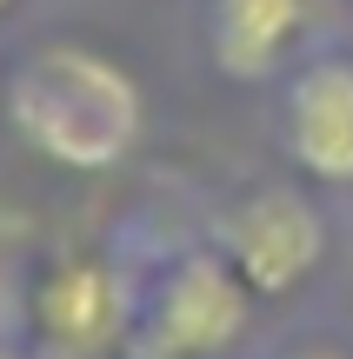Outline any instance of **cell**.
Wrapping results in <instances>:
<instances>
[{
    "label": "cell",
    "mask_w": 353,
    "mask_h": 359,
    "mask_svg": "<svg viewBox=\"0 0 353 359\" xmlns=\"http://www.w3.org/2000/svg\"><path fill=\"white\" fill-rule=\"evenodd\" d=\"M0 114L60 173H114L147 140V93L107 47L40 40L0 80Z\"/></svg>",
    "instance_id": "1"
},
{
    "label": "cell",
    "mask_w": 353,
    "mask_h": 359,
    "mask_svg": "<svg viewBox=\"0 0 353 359\" xmlns=\"http://www.w3.org/2000/svg\"><path fill=\"white\" fill-rule=\"evenodd\" d=\"M0 80H7V67H0Z\"/></svg>",
    "instance_id": "10"
},
{
    "label": "cell",
    "mask_w": 353,
    "mask_h": 359,
    "mask_svg": "<svg viewBox=\"0 0 353 359\" xmlns=\"http://www.w3.org/2000/svg\"><path fill=\"white\" fill-rule=\"evenodd\" d=\"M13 7H20V0H0V20H7V13H13Z\"/></svg>",
    "instance_id": "9"
},
{
    "label": "cell",
    "mask_w": 353,
    "mask_h": 359,
    "mask_svg": "<svg viewBox=\"0 0 353 359\" xmlns=\"http://www.w3.org/2000/svg\"><path fill=\"white\" fill-rule=\"evenodd\" d=\"M213 246H220L227 266L247 280L253 299H293L327 266V213L314 206L307 187L267 180V187H247L220 213Z\"/></svg>",
    "instance_id": "4"
},
{
    "label": "cell",
    "mask_w": 353,
    "mask_h": 359,
    "mask_svg": "<svg viewBox=\"0 0 353 359\" xmlns=\"http://www.w3.org/2000/svg\"><path fill=\"white\" fill-rule=\"evenodd\" d=\"M140 286L93 246H60L34 266L20 293V320L40 359H114L127 353Z\"/></svg>",
    "instance_id": "3"
},
{
    "label": "cell",
    "mask_w": 353,
    "mask_h": 359,
    "mask_svg": "<svg viewBox=\"0 0 353 359\" xmlns=\"http://www.w3.org/2000/svg\"><path fill=\"white\" fill-rule=\"evenodd\" d=\"M274 359H353V346H340V339H293V346L274 353Z\"/></svg>",
    "instance_id": "7"
},
{
    "label": "cell",
    "mask_w": 353,
    "mask_h": 359,
    "mask_svg": "<svg viewBox=\"0 0 353 359\" xmlns=\"http://www.w3.org/2000/svg\"><path fill=\"white\" fill-rule=\"evenodd\" d=\"M247 320H253L247 280L227 266L220 246H194L140 286L120 359H220L247 333Z\"/></svg>",
    "instance_id": "2"
},
{
    "label": "cell",
    "mask_w": 353,
    "mask_h": 359,
    "mask_svg": "<svg viewBox=\"0 0 353 359\" xmlns=\"http://www.w3.org/2000/svg\"><path fill=\"white\" fill-rule=\"evenodd\" d=\"M314 27V0H207V60L240 87L287 74Z\"/></svg>",
    "instance_id": "6"
},
{
    "label": "cell",
    "mask_w": 353,
    "mask_h": 359,
    "mask_svg": "<svg viewBox=\"0 0 353 359\" xmlns=\"http://www.w3.org/2000/svg\"><path fill=\"white\" fill-rule=\"evenodd\" d=\"M0 359H27L20 346H13V339H0Z\"/></svg>",
    "instance_id": "8"
},
{
    "label": "cell",
    "mask_w": 353,
    "mask_h": 359,
    "mask_svg": "<svg viewBox=\"0 0 353 359\" xmlns=\"http://www.w3.org/2000/svg\"><path fill=\"white\" fill-rule=\"evenodd\" d=\"M287 160L314 187H353V53H314L280 93Z\"/></svg>",
    "instance_id": "5"
}]
</instances>
